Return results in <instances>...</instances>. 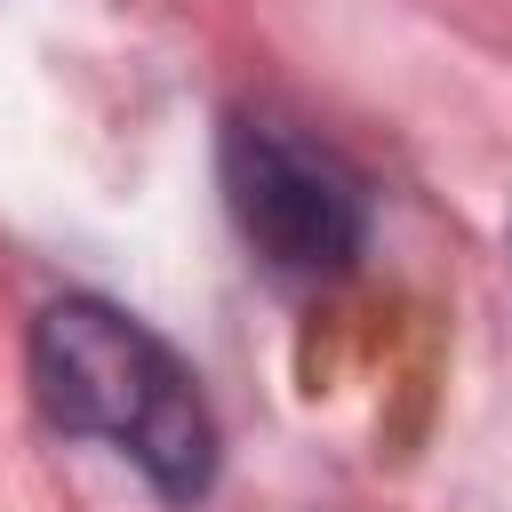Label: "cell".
I'll return each mask as SVG.
<instances>
[{
  "instance_id": "7a4b0ae2",
  "label": "cell",
  "mask_w": 512,
  "mask_h": 512,
  "mask_svg": "<svg viewBox=\"0 0 512 512\" xmlns=\"http://www.w3.org/2000/svg\"><path fill=\"white\" fill-rule=\"evenodd\" d=\"M224 208H232L240 240L288 280H328L368 240L360 176L280 112L224 120Z\"/></svg>"
},
{
  "instance_id": "6da1fadb",
  "label": "cell",
  "mask_w": 512,
  "mask_h": 512,
  "mask_svg": "<svg viewBox=\"0 0 512 512\" xmlns=\"http://www.w3.org/2000/svg\"><path fill=\"white\" fill-rule=\"evenodd\" d=\"M32 400L56 432L112 440L176 504L216 480V416L192 368L104 296H64L32 320Z\"/></svg>"
}]
</instances>
